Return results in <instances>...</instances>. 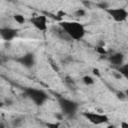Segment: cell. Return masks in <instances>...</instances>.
I'll use <instances>...</instances> for the list:
<instances>
[{
    "label": "cell",
    "mask_w": 128,
    "mask_h": 128,
    "mask_svg": "<svg viewBox=\"0 0 128 128\" xmlns=\"http://www.w3.org/2000/svg\"><path fill=\"white\" fill-rule=\"evenodd\" d=\"M30 97H31V99H33V101H35L38 104H41L47 98L46 94L41 90H31L30 91Z\"/></svg>",
    "instance_id": "6"
},
{
    "label": "cell",
    "mask_w": 128,
    "mask_h": 128,
    "mask_svg": "<svg viewBox=\"0 0 128 128\" xmlns=\"http://www.w3.org/2000/svg\"><path fill=\"white\" fill-rule=\"evenodd\" d=\"M61 30H63L70 40L80 41L86 35V28L84 24L79 21H61L59 23Z\"/></svg>",
    "instance_id": "1"
},
{
    "label": "cell",
    "mask_w": 128,
    "mask_h": 128,
    "mask_svg": "<svg viewBox=\"0 0 128 128\" xmlns=\"http://www.w3.org/2000/svg\"><path fill=\"white\" fill-rule=\"evenodd\" d=\"M92 74L94 75V76H96V77H101V73H100V70L98 69V68H93L92 69Z\"/></svg>",
    "instance_id": "15"
},
{
    "label": "cell",
    "mask_w": 128,
    "mask_h": 128,
    "mask_svg": "<svg viewBox=\"0 0 128 128\" xmlns=\"http://www.w3.org/2000/svg\"><path fill=\"white\" fill-rule=\"evenodd\" d=\"M0 35L3 40L10 41V40H13L17 36V30L11 27H2L0 29Z\"/></svg>",
    "instance_id": "5"
},
{
    "label": "cell",
    "mask_w": 128,
    "mask_h": 128,
    "mask_svg": "<svg viewBox=\"0 0 128 128\" xmlns=\"http://www.w3.org/2000/svg\"><path fill=\"white\" fill-rule=\"evenodd\" d=\"M108 60L114 66H121L124 61V56L122 53H114L108 57Z\"/></svg>",
    "instance_id": "7"
},
{
    "label": "cell",
    "mask_w": 128,
    "mask_h": 128,
    "mask_svg": "<svg viewBox=\"0 0 128 128\" xmlns=\"http://www.w3.org/2000/svg\"><path fill=\"white\" fill-rule=\"evenodd\" d=\"M46 127L47 128H65L60 124V122H57V121L56 122H47Z\"/></svg>",
    "instance_id": "11"
},
{
    "label": "cell",
    "mask_w": 128,
    "mask_h": 128,
    "mask_svg": "<svg viewBox=\"0 0 128 128\" xmlns=\"http://www.w3.org/2000/svg\"><path fill=\"white\" fill-rule=\"evenodd\" d=\"M120 128H128V122L127 121H121L120 122Z\"/></svg>",
    "instance_id": "17"
},
{
    "label": "cell",
    "mask_w": 128,
    "mask_h": 128,
    "mask_svg": "<svg viewBox=\"0 0 128 128\" xmlns=\"http://www.w3.org/2000/svg\"><path fill=\"white\" fill-rule=\"evenodd\" d=\"M30 22L32 26L38 31L44 32L48 29V19L43 14H37V15L32 16L30 19Z\"/></svg>",
    "instance_id": "4"
},
{
    "label": "cell",
    "mask_w": 128,
    "mask_h": 128,
    "mask_svg": "<svg viewBox=\"0 0 128 128\" xmlns=\"http://www.w3.org/2000/svg\"><path fill=\"white\" fill-rule=\"evenodd\" d=\"M82 82L86 86H92V85L95 84V78L93 76H91V75L86 74V75H84L82 77Z\"/></svg>",
    "instance_id": "8"
},
{
    "label": "cell",
    "mask_w": 128,
    "mask_h": 128,
    "mask_svg": "<svg viewBox=\"0 0 128 128\" xmlns=\"http://www.w3.org/2000/svg\"><path fill=\"white\" fill-rule=\"evenodd\" d=\"M95 50H96V52H97L98 54H100V55H107V54H108V52H107V50L105 49L104 45H97L96 48H95Z\"/></svg>",
    "instance_id": "10"
},
{
    "label": "cell",
    "mask_w": 128,
    "mask_h": 128,
    "mask_svg": "<svg viewBox=\"0 0 128 128\" xmlns=\"http://www.w3.org/2000/svg\"><path fill=\"white\" fill-rule=\"evenodd\" d=\"M119 71H120L123 75H127V76H128V67H127V66L122 67L121 69H119Z\"/></svg>",
    "instance_id": "16"
},
{
    "label": "cell",
    "mask_w": 128,
    "mask_h": 128,
    "mask_svg": "<svg viewBox=\"0 0 128 128\" xmlns=\"http://www.w3.org/2000/svg\"><path fill=\"white\" fill-rule=\"evenodd\" d=\"M116 97L118 99H120V100H125L127 98V95H126V93L124 91H117L116 92Z\"/></svg>",
    "instance_id": "14"
},
{
    "label": "cell",
    "mask_w": 128,
    "mask_h": 128,
    "mask_svg": "<svg viewBox=\"0 0 128 128\" xmlns=\"http://www.w3.org/2000/svg\"><path fill=\"white\" fill-rule=\"evenodd\" d=\"M105 128H115V126H114V125H112V124H108Z\"/></svg>",
    "instance_id": "18"
},
{
    "label": "cell",
    "mask_w": 128,
    "mask_h": 128,
    "mask_svg": "<svg viewBox=\"0 0 128 128\" xmlns=\"http://www.w3.org/2000/svg\"><path fill=\"white\" fill-rule=\"evenodd\" d=\"M104 11L116 23H123L128 19V10L124 7H109Z\"/></svg>",
    "instance_id": "3"
},
{
    "label": "cell",
    "mask_w": 128,
    "mask_h": 128,
    "mask_svg": "<svg viewBox=\"0 0 128 128\" xmlns=\"http://www.w3.org/2000/svg\"><path fill=\"white\" fill-rule=\"evenodd\" d=\"M111 74H112V77L115 78L116 80H121V79L123 78V76H124L119 70H113Z\"/></svg>",
    "instance_id": "13"
},
{
    "label": "cell",
    "mask_w": 128,
    "mask_h": 128,
    "mask_svg": "<svg viewBox=\"0 0 128 128\" xmlns=\"http://www.w3.org/2000/svg\"><path fill=\"white\" fill-rule=\"evenodd\" d=\"M82 116L93 125H103L109 122L108 116L102 112L85 111V112H82Z\"/></svg>",
    "instance_id": "2"
},
{
    "label": "cell",
    "mask_w": 128,
    "mask_h": 128,
    "mask_svg": "<svg viewBox=\"0 0 128 128\" xmlns=\"http://www.w3.org/2000/svg\"><path fill=\"white\" fill-rule=\"evenodd\" d=\"M74 15L76 16V17H84L85 15H86V10L84 9V8H78L75 12H74Z\"/></svg>",
    "instance_id": "12"
},
{
    "label": "cell",
    "mask_w": 128,
    "mask_h": 128,
    "mask_svg": "<svg viewBox=\"0 0 128 128\" xmlns=\"http://www.w3.org/2000/svg\"><path fill=\"white\" fill-rule=\"evenodd\" d=\"M13 19H14V21H15L17 24H19V25H22V24H24V23L26 22L25 16H24L23 14H20V13L14 14V15H13Z\"/></svg>",
    "instance_id": "9"
},
{
    "label": "cell",
    "mask_w": 128,
    "mask_h": 128,
    "mask_svg": "<svg viewBox=\"0 0 128 128\" xmlns=\"http://www.w3.org/2000/svg\"><path fill=\"white\" fill-rule=\"evenodd\" d=\"M125 93H126V95H127V97H128V90H126V91H125Z\"/></svg>",
    "instance_id": "19"
}]
</instances>
